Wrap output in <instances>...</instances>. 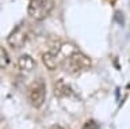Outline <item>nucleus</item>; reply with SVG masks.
<instances>
[{"label":"nucleus","mask_w":130,"mask_h":129,"mask_svg":"<svg viewBox=\"0 0 130 129\" xmlns=\"http://www.w3.org/2000/svg\"><path fill=\"white\" fill-rule=\"evenodd\" d=\"M91 65H92L91 59L87 54L81 53V52H73L72 54L68 56L67 61H65V68L72 75H79L81 72L89 69Z\"/></svg>","instance_id":"nucleus-1"},{"label":"nucleus","mask_w":130,"mask_h":129,"mask_svg":"<svg viewBox=\"0 0 130 129\" xmlns=\"http://www.w3.org/2000/svg\"><path fill=\"white\" fill-rule=\"evenodd\" d=\"M53 10V0H30L27 12L34 21H43Z\"/></svg>","instance_id":"nucleus-2"},{"label":"nucleus","mask_w":130,"mask_h":129,"mask_svg":"<svg viewBox=\"0 0 130 129\" xmlns=\"http://www.w3.org/2000/svg\"><path fill=\"white\" fill-rule=\"evenodd\" d=\"M45 98H46V86H45V82L42 79H37L30 86V90H28V101H30L32 107L39 109L43 105Z\"/></svg>","instance_id":"nucleus-3"},{"label":"nucleus","mask_w":130,"mask_h":129,"mask_svg":"<svg viewBox=\"0 0 130 129\" xmlns=\"http://www.w3.org/2000/svg\"><path fill=\"white\" fill-rule=\"evenodd\" d=\"M28 30L24 23H20L19 26H16L14 30L11 31V34L7 37V42L12 49H20L27 41Z\"/></svg>","instance_id":"nucleus-4"},{"label":"nucleus","mask_w":130,"mask_h":129,"mask_svg":"<svg viewBox=\"0 0 130 129\" xmlns=\"http://www.w3.org/2000/svg\"><path fill=\"white\" fill-rule=\"evenodd\" d=\"M18 67L22 71H26V72L32 71L35 68V60L27 54H23L18 59Z\"/></svg>","instance_id":"nucleus-5"},{"label":"nucleus","mask_w":130,"mask_h":129,"mask_svg":"<svg viewBox=\"0 0 130 129\" xmlns=\"http://www.w3.org/2000/svg\"><path fill=\"white\" fill-rule=\"evenodd\" d=\"M42 61H43L45 67H46L49 71H54L56 68L58 67L57 54H53V53H50V52H46V53L42 54Z\"/></svg>","instance_id":"nucleus-6"},{"label":"nucleus","mask_w":130,"mask_h":129,"mask_svg":"<svg viewBox=\"0 0 130 129\" xmlns=\"http://www.w3.org/2000/svg\"><path fill=\"white\" fill-rule=\"evenodd\" d=\"M54 95L58 98H64V96H71L72 95V90L68 84H65L62 80H58L54 84Z\"/></svg>","instance_id":"nucleus-7"},{"label":"nucleus","mask_w":130,"mask_h":129,"mask_svg":"<svg viewBox=\"0 0 130 129\" xmlns=\"http://www.w3.org/2000/svg\"><path fill=\"white\" fill-rule=\"evenodd\" d=\"M8 64H10V57H8V53H7V50L2 46V48H0V67L6 68Z\"/></svg>","instance_id":"nucleus-8"},{"label":"nucleus","mask_w":130,"mask_h":129,"mask_svg":"<svg viewBox=\"0 0 130 129\" xmlns=\"http://www.w3.org/2000/svg\"><path fill=\"white\" fill-rule=\"evenodd\" d=\"M114 19H115V22L118 23V25H121V26L125 25V15H123V12H122L121 10H117V11H115Z\"/></svg>","instance_id":"nucleus-9"},{"label":"nucleus","mask_w":130,"mask_h":129,"mask_svg":"<svg viewBox=\"0 0 130 129\" xmlns=\"http://www.w3.org/2000/svg\"><path fill=\"white\" fill-rule=\"evenodd\" d=\"M81 129H99V125L95 122V120H88Z\"/></svg>","instance_id":"nucleus-10"},{"label":"nucleus","mask_w":130,"mask_h":129,"mask_svg":"<svg viewBox=\"0 0 130 129\" xmlns=\"http://www.w3.org/2000/svg\"><path fill=\"white\" fill-rule=\"evenodd\" d=\"M50 129H64V128H62V126H60V125H53Z\"/></svg>","instance_id":"nucleus-11"},{"label":"nucleus","mask_w":130,"mask_h":129,"mask_svg":"<svg viewBox=\"0 0 130 129\" xmlns=\"http://www.w3.org/2000/svg\"><path fill=\"white\" fill-rule=\"evenodd\" d=\"M115 95H117V99L119 98V88H117V91H115Z\"/></svg>","instance_id":"nucleus-12"},{"label":"nucleus","mask_w":130,"mask_h":129,"mask_svg":"<svg viewBox=\"0 0 130 129\" xmlns=\"http://www.w3.org/2000/svg\"><path fill=\"white\" fill-rule=\"evenodd\" d=\"M126 87H127V88H130V83H129V84H127V86H126Z\"/></svg>","instance_id":"nucleus-13"}]
</instances>
